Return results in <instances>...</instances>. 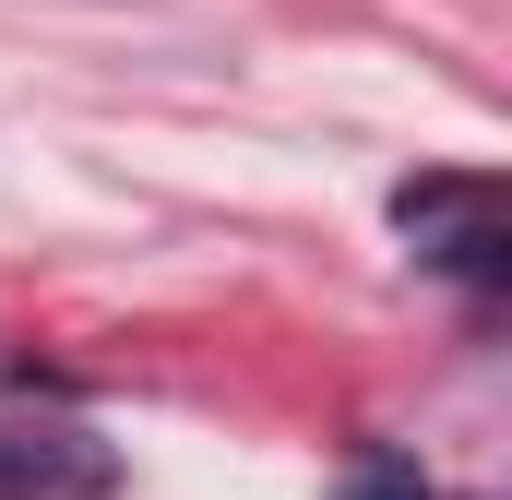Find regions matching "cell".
Wrapping results in <instances>:
<instances>
[{
  "label": "cell",
  "instance_id": "obj_1",
  "mask_svg": "<svg viewBox=\"0 0 512 500\" xmlns=\"http://www.w3.org/2000/svg\"><path fill=\"white\" fill-rule=\"evenodd\" d=\"M393 227L429 250L441 274H465V286H501L512 274V227H501L489 179H417V191H393Z\"/></svg>",
  "mask_w": 512,
  "mask_h": 500
},
{
  "label": "cell",
  "instance_id": "obj_2",
  "mask_svg": "<svg viewBox=\"0 0 512 500\" xmlns=\"http://www.w3.org/2000/svg\"><path fill=\"white\" fill-rule=\"evenodd\" d=\"M120 453L72 417H0V500H108Z\"/></svg>",
  "mask_w": 512,
  "mask_h": 500
},
{
  "label": "cell",
  "instance_id": "obj_3",
  "mask_svg": "<svg viewBox=\"0 0 512 500\" xmlns=\"http://www.w3.org/2000/svg\"><path fill=\"white\" fill-rule=\"evenodd\" d=\"M346 500H429V489H417L405 465H370V477H358V489H346Z\"/></svg>",
  "mask_w": 512,
  "mask_h": 500
}]
</instances>
